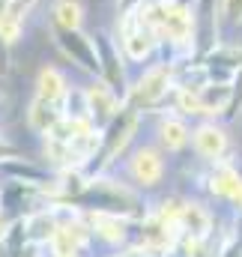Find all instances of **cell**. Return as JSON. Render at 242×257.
Wrapping results in <instances>:
<instances>
[{
    "mask_svg": "<svg viewBox=\"0 0 242 257\" xmlns=\"http://www.w3.org/2000/svg\"><path fill=\"white\" fill-rule=\"evenodd\" d=\"M174 87H177L174 63L159 60V63L147 66L135 81H129L123 102H129V105H132V108H138L141 114H153V111H159L165 102H171Z\"/></svg>",
    "mask_w": 242,
    "mask_h": 257,
    "instance_id": "cell-1",
    "label": "cell"
},
{
    "mask_svg": "<svg viewBox=\"0 0 242 257\" xmlns=\"http://www.w3.org/2000/svg\"><path fill=\"white\" fill-rule=\"evenodd\" d=\"M114 36L120 42V51L126 57V63H147L156 51H159V33L153 27V21L147 18L144 6L126 18H117Z\"/></svg>",
    "mask_w": 242,
    "mask_h": 257,
    "instance_id": "cell-2",
    "label": "cell"
},
{
    "mask_svg": "<svg viewBox=\"0 0 242 257\" xmlns=\"http://www.w3.org/2000/svg\"><path fill=\"white\" fill-rule=\"evenodd\" d=\"M51 42L87 78H99V57H96L93 33H87L84 27H51Z\"/></svg>",
    "mask_w": 242,
    "mask_h": 257,
    "instance_id": "cell-3",
    "label": "cell"
},
{
    "mask_svg": "<svg viewBox=\"0 0 242 257\" xmlns=\"http://www.w3.org/2000/svg\"><path fill=\"white\" fill-rule=\"evenodd\" d=\"M93 42H96V57H99V78L108 87H114L120 96H126V87H129V63L123 57L114 30H96L93 33Z\"/></svg>",
    "mask_w": 242,
    "mask_h": 257,
    "instance_id": "cell-4",
    "label": "cell"
},
{
    "mask_svg": "<svg viewBox=\"0 0 242 257\" xmlns=\"http://www.w3.org/2000/svg\"><path fill=\"white\" fill-rule=\"evenodd\" d=\"M165 171H168L165 153L159 147H150V144L135 147L126 159V174H129L135 189H156L165 180Z\"/></svg>",
    "mask_w": 242,
    "mask_h": 257,
    "instance_id": "cell-5",
    "label": "cell"
},
{
    "mask_svg": "<svg viewBox=\"0 0 242 257\" xmlns=\"http://www.w3.org/2000/svg\"><path fill=\"white\" fill-rule=\"evenodd\" d=\"M191 147H194V156L209 162V165L224 162L230 153V135L218 120L206 117V120H197V126L191 128Z\"/></svg>",
    "mask_w": 242,
    "mask_h": 257,
    "instance_id": "cell-6",
    "label": "cell"
},
{
    "mask_svg": "<svg viewBox=\"0 0 242 257\" xmlns=\"http://www.w3.org/2000/svg\"><path fill=\"white\" fill-rule=\"evenodd\" d=\"M194 3V60L221 42V15L218 0H191Z\"/></svg>",
    "mask_w": 242,
    "mask_h": 257,
    "instance_id": "cell-7",
    "label": "cell"
},
{
    "mask_svg": "<svg viewBox=\"0 0 242 257\" xmlns=\"http://www.w3.org/2000/svg\"><path fill=\"white\" fill-rule=\"evenodd\" d=\"M84 96H87L90 120H93L99 128L105 126V123H108V120L123 108V96L114 90V87H108L102 78H93V84L84 87Z\"/></svg>",
    "mask_w": 242,
    "mask_h": 257,
    "instance_id": "cell-8",
    "label": "cell"
},
{
    "mask_svg": "<svg viewBox=\"0 0 242 257\" xmlns=\"http://www.w3.org/2000/svg\"><path fill=\"white\" fill-rule=\"evenodd\" d=\"M156 135H159V150L162 153H182L191 144V126H188V120L180 117V114H174V111L159 120Z\"/></svg>",
    "mask_w": 242,
    "mask_h": 257,
    "instance_id": "cell-9",
    "label": "cell"
},
{
    "mask_svg": "<svg viewBox=\"0 0 242 257\" xmlns=\"http://www.w3.org/2000/svg\"><path fill=\"white\" fill-rule=\"evenodd\" d=\"M242 183V174L236 165H230L227 159L224 162H212L209 174H206V192L212 197H221V200H230L233 192L239 189Z\"/></svg>",
    "mask_w": 242,
    "mask_h": 257,
    "instance_id": "cell-10",
    "label": "cell"
},
{
    "mask_svg": "<svg viewBox=\"0 0 242 257\" xmlns=\"http://www.w3.org/2000/svg\"><path fill=\"white\" fill-rule=\"evenodd\" d=\"M197 90V99H200V108H203V120H218L224 117L227 105H230V84L227 81H203Z\"/></svg>",
    "mask_w": 242,
    "mask_h": 257,
    "instance_id": "cell-11",
    "label": "cell"
},
{
    "mask_svg": "<svg viewBox=\"0 0 242 257\" xmlns=\"http://www.w3.org/2000/svg\"><path fill=\"white\" fill-rule=\"evenodd\" d=\"M36 99H42V102H54V105H63V99H66V93H69V81H66V75H63L57 66H42L39 72H36Z\"/></svg>",
    "mask_w": 242,
    "mask_h": 257,
    "instance_id": "cell-12",
    "label": "cell"
},
{
    "mask_svg": "<svg viewBox=\"0 0 242 257\" xmlns=\"http://www.w3.org/2000/svg\"><path fill=\"white\" fill-rule=\"evenodd\" d=\"M63 120V105H54V102H42L33 96V102L27 105V128L39 138H45L51 128Z\"/></svg>",
    "mask_w": 242,
    "mask_h": 257,
    "instance_id": "cell-13",
    "label": "cell"
},
{
    "mask_svg": "<svg viewBox=\"0 0 242 257\" xmlns=\"http://www.w3.org/2000/svg\"><path fill=\"white\" fill-rule=\"evenodd\" d=\"M51 27H84V3L81 0H54L51 3Z\"/></svg>",
    "mask_w": 242,
    "mask_h": 257,
    "instance_id": "cell-14",
    "label": "cell"
},
{
    "mask_svg": "<svg viewBox=\"0 0 242 257\" xmlns=\"http://www.w3.org/2000/svg\"><path fill=\"white\" fill-rule=\"evenodd\" d=\"M21 33H24V18H21V15H15L12 9H9V12H3V15H0V42L12 48V45L21 39Z\"/></svg>",
    "mask_w": 242,
    "mask_h": 257,
    "instance_id": "cell-15",
    "label": "cell"
},
{
    "mask_svg": "<svg viewBox=\"0 0 242 257\" xmlns=\"http://www.w3.org/2000/svg\"><path fill=\"white\" fill-rule=\"evenodd\" d=\"M221 27H242V0H218Z\"/></svg>",
    "mask_w": 242,
    "mask_h": 257,
    "instance_id": "cell-16",
    "label": "cell"
},
{
    "mask_svg": "<svg viewBox=\"0 0 242 257\" xmlns=\"http://www.w3.org/2000/svg\"><path fill=\"white\" fill-rule=\"evenodd\" d=\"M239 114H242V63L233 75V81H230V105L224 111V120H236Z\"/></svg>",
    "mask_w": 242,
    "mask_h": 257,
    "instance_id": "cell-17",
    "label": "cell"
},
{
    "mask_svg": "<svg viewBox=\"0 0 242 257\" xmlns=\"http://www.w3.org/2000/svg\"><path fill=\"white\" fill-rule=\"evenodd\" d=\"M150 0H117L114 3V9H117V18H126V15H132V12H138L141 6H147Z\"/></svg>",
    "mask_w": 242,
    "mask_h": 257,
    "instance_id": "cell-18",
    "label": "cell"
},
{
    "mask_svg": "<svg viewBox=\"0 0 242 257\" xmlns=\"http://www.w3.org/2000/svg\"><path fill=\"white\" fill-rule=\"evenodd\" d=\"M36 3H39V0H12V6H9V9H12L15 15H21V18L27 21V15H30V12L36 9Z\"/></svg>",
    "mask_w": 242,
    "mask_h": 257,
    "instance_id": "cell-19",
    "label": "cell"
},
{
    "mask_svg": "<svg viewBox=\"0 0 242 257\" xmlns=\"http://www.w3.org/2000/svg\"><path fill=\"white\" fill-rule=\"evenodd\" d=\"M230 203H233V206H236V209L242 212V183H239V189L233 192V197H230Z\"/></svg>",
    "mask_w": 242,
    "mask_h": 257,
    "instance_id": "cell-20",
    "label": "cell"
}]
</instances>
